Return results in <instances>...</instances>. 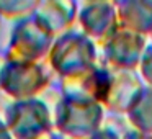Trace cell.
Wrapping results in <instances>:
<instances>
[{
	"label": "cell",
	"instance_id": "cell-4",
	"mask_svg": "<svg viewBox=\"0 0 152 139\" xmlns=\"http://www.w3.org/2000/svg\"><path fill=\"white\" fill-rule=\"evenodd\" d=\"M144 132L134 124L128 115L113 113L103 119L100 126L98 139H142Z\"/></svg>",
	"mask_w": 152,
	"mask_h": 139
},
{
	"label": "cell",
	"instance_id": "cell-1",
	"mask_svg": "<svg viewBox=\"0 0 152 139\" xmlns=\"http://www.w3.org/2000/svg\"><path fill=\"white\" fill-rule=\"evenodd\" d=\"M106 61L111 69L134 70L145 51V36L119 25L105 41Z\"/></svg>",
	"mask_w": 152,
	"mask_h": 139
},
{
	"label": "cell",
	"instance_id": "cell-5",
	"mask_svg": "<svg viewBox=\"0 0 152 139\" xmlns=\"http://www.w3.org/2000/svg\"><path fill=\"white\" fill-rule=\"evenodd\" d=\"M128 116L144 134L152 132V87L144 89L141 98L131 108Z\"/></svg>",
	"mask_w": 152,
	"mask_h": 139
},
{
	"label": "cell",
	"instance_id": "cell-3",
	"mask_svg": "<svg viewBox=\"0 0 152 139\" xmlns=\"http://www.w3.org/2000/svg\"><path fill=\"white\" fill-rule=\"evenodd\" d=\"M118 21L141 34H152V2H121L116 4Z\"/></svg>",
	"mask_w": 152,
	"mask_h": 139
},
{
	"label": "cell",
	"instance_id": "cell-6",
	"mask_svg": "<svg viewBox=\"0 0 152 139\" xmlns=\"http://www.w3.org/2000/svg\"><path fill=\"white\" fill-rule=\"evenodd\" d=\"M139 69H141V75L145 79V82L152 87V44L145 48L142 59L139 62Z\"/></svg>",
	"mask_w": 152,
	"mask_h": 139
},
{
	"label": "cell",
	"instance_id": "cell-2",
	"mask_svg": "<svg viewBox=\"0 0 152 139\" xmlns=\"http://www.w3.org/2000/svg\"><path fill=\"white\" fill-rule=\"evenodd\" d=\"M111 70H113V79L105 100V105L113 113L128 115L132 106L137 103V100L141 98L142 92H144L141 77L134 70H121V69H111Z\"/></svg>",
	"mask_w": 152,
	"mask_h": 139
},
{
	"label": "cell",
	"instance_id": "cell-7",
	"mask_svg": "<svg viewBox=\"0 0 152 139\" xmlns=\"http://www.w3.org/2000/svg\"><path fill=\"white\" fill-rule=\"evenodd\" d=\"M151 36H152V34H151Z\"/></svg>",
	"mask_w": 152,
	"mask_h": 139
}]
</instances>
